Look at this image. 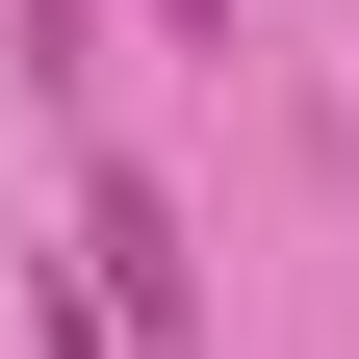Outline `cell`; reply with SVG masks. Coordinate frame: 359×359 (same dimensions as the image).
I'll return each instance as SVG.
<instances>
[{
    "label": "cell",
    "instance_id": "obj_1",
    "mask_svg": "<svg viewBox=\"0 0 359 359\" xmlns=\"http://www.w3.org/2000/svg\"><path fill=\"white\" fill-rule=\"evenodd\" d=\"M77 308H103L128 359H180V308H205V257H180V205H154V180H128V154L77 180Z\"/></svg>",
    "mask_w": 359,
    "mask_h": 359
},
{
    "label": "cell",
    "instance_id": "obj_2",
    "mask_svg": "<svg viewBox=\"0 0 359 359\" xmlns=\"http://www.w3.org/2000/svg\"><path fill=\"white\" fill-rule=\"evenodd\" d=\"M154 26H231V0H154Z\"/></svg>",
    "mask_w": 359,
    "mask_h": 359
}]
</instances>
